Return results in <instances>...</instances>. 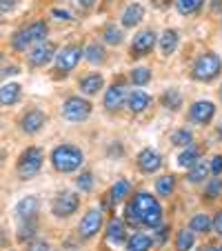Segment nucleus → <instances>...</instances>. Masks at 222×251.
I'll list each match as a JSON object with an SVG mask.
<instances>
[{"label":"nucleus","mask_w":222,"mask_h":251,"mask_svg":"<svg viewBox=\"0 0 222 251\" xmlns=\"http://www.w3.org/2000/svg\"><path fill=\"white\" fill-rule=\"evenodd\" d=\"M45 123H47V116H45L40 109H31V111H27V114L23 116L20 127H23L25 133H38L40 129L45 127Z\"/></svg>","instance_id":"nucleus-14"},{"label":"nucleus","mask_w":222,"mask_h":251,"mask_svg":"<svg viewBox=\"0 0 222 251\" xmlns=\"http://www.w3.org/2000/svg\"><path fill=\"white\" fill-rule=\"evenodd\" d=\"M131 82L138 87H145L147 82L151 80V69H147V67H136V69L131 71Z\"/></svg>","instance_id":"nucleus-33"},{"label":"nucleus","mask_w":222,"mask_h":251,"mask_svg":"<svg viewBox=\"0 0 222 251\" xmlns=\"http://www.w3.org/2000/svg\"><path fill=\"white\" fill-rule=\"evenodd\" d=\"M162 104L171 111H178L180 107H182V96H180L175 89H169L165 96H162Z\"/></svg>","instance_id":"nucleus-32"},{"label":"nucleus","mask_w":222,"mask_h":251,"mask_svg":"<svg viewBox=\"0 0 222 251\" xmlns=\"http://www.w3.org/2000/svg\"><path fill=\"white\" fill-rule=\"evenodd\" d=\"M220 251H222V249H220Z\"/></svg>","instance_id":"nucleus-51"},{"label":"nucleus","mask_w":222,"mask_h":251,"mask_svg":"<svg viewBox=\"0 0 222 251\" xmlns=\"http://www.w3.org/2000/svg\"><path fill=\"white\" fill-rule=\"evenodd\" d=\"M107 240L111 242V245H116V247H120V245H124V242H127V227H124L123 220L114 218L111 223H109V227H107Z\"/></svg>","instance_id":"nucleus-18"},{"label":"nucleus","mask_w":222,"mask_h":251,"mask_svg":"<svg viewBox=\"0 0 222 251\" xmlns=\"http://www.w3.org/2000/svg\"><path fill=\"white\" fill-rule=\"evenodd\" d=\"M171 142L178 145V147H189L191 142H194V133L189 129H178V131L171 136Z\"/></svg>","instance_id":"nucleus-34"},{"label":"nucleus","mask_w":222,"mask_h":251,"mask_svg":"<svg viewBox=\"0 0 222 251\" xmlns=\"http://www.w3.org/2000/svg\"><path fill=\"white\" fill-rule=\"evenodd\" d=\"M78 87H80V91L85 96H96L104 87V78H102V74H89V76L80 78Z\"/></svg>","instance_id":"nucleus-19"},{"label":"nucleus","mask_w":222,"mask_h":251,"mask_svg":"<svg viewBox=\"0 0 222 251\" xmlns=\"http://www.w3.org/2000/svg\"><path fill=\"white\" fill-rule=\"evenodd\" d=\"M151 2H153L156 7H167V5L171 2V0H151Z\"/></svg>","instance_id":"nucleus-45"},{"label":"nucleus","mask_w":222,"mask_h":251,"mask_svg":"<svg viewBox=\"0 0 222 251\" xmlns=\"http://www.w3.org/2000/svg\"><path fill=\"white\" fill-rule=\"evenodd\" d=\"M124 100H127V89L123 85H114L104 94V107H107V111H116L124 104Z\"/></svg>","instance_id":"nucleus-15"},{"label":"nucleus","mask_w":222,"mask_h":251,"mask_svg":"<svg viewBox=\"0 0 222 251\" xmlns=\"http://www.w3.org/2000/svg\"><path fill=\"white\" fill-rule=\"evenodd\" d=\"M62 116L69 123H82L91 116V102L87 98H80V96H71L62 104Z\"/></svg>","instance_id":"nucleus-6"},{"label":"nucleus","mask_w":222,"mask_h":251,"mask_svg":"<svg viewBox=\"0 0 222 251\" xmlns=\"http://www.w3.org/2000/svg\"><path fill=\"white\" fill-rule=\"evenodd\" d=\"M198 160H200L198 149H194V147L189 145V147H187V149H184V151L178 156V167H182V169H191V167H194Z\"/></svg>","instance_id":"nucleus-27"},{"label":"nucleus","mask_w":222,"mask_h":251,"mask_svg":"<svg viewBox=\"0 0 222 251\" xmlns=\"http://www.w3.org/2000/svg\"><path fill=\"white\" fill-rule=\"evenodd\" d=\"M102 227V211L100 209H89L85 213V218L80 220V227H78V233H80L82 240H91L96 233Z\"/></svg>","instance_id":"nucleus-9"},{"label":"nucleus","mask_w":222,"mask_h":251,"mask_svg":"<svg viewBox=\"0 0 222 251\" xmlns=\"http://www.w3.org/2000/svg\"><path fill=\"white\" fill-rule=\"evenodd\" d=\"M53 56H56V45L43 40V43L31 47V51H29V62H31L33 67H45L53 60Z\"/></svg>","instance_id":"nucleus-11"},{"label":"nucleus","mask_w":222,"mask_h":251,"mask_svg":"<svg viewBox=\"0 0 222 251\" xmlns=\"http://www.w3.org/2000/svg\"><path fill=\"white\" fill-rule=\"evenodd\" d=\"M38 207H40L38 198H36V196H27V198H23L18 204H16V213H18L20 220H23V218H31V216H36V213H38Z\"/></svg>","instance_id":"nucleus-21"},{"label":"nucleus","mask_w":222,"mask_h":251,"mask_svg":"<svg viewBox=\"0 0 222 251\" xmlns=\"http://www.w3.org/2000/svg\"><path fill=\"white\" fill-rule=\"evenodd\" d=\"M94 2H96V0H78V5H80V7H85V9H89V7H94Z\"/></svg>","instance_id":"nucleus-44"},{"label":"nucleus","mask_w":222,"mask_h":251,"mask_svg":"<svg viewBox=\"0 0 222 251\" xmlns=\"http://www.w3.org/2000/svg\"><path fill=\"white\" fill-rule=\"evenodd\" d=\"M220 133H222V131H220Z\"/></svg>","instance_id":"nucleus-52"},{"label":"nucleus","mask_w":222,"mask_h":251,"mask_svg":"<svg viewBox=\"0 0 222 251\" xmlns=\"http://www.w3.org/2000/svg\"><path fill=\"white\" fill-rule=\"evenodd\" d=\"M189 229L194 233H209L211 231V218H209L207 213H196L189 223Z\"/></svg>","instance_id":"nucleus-25"},{"label":"nucleus","mask_w":222,"mask_h":251,"mask_svg":"<svg viewBox=\"0 0 222 251\" xmlns=\"http://www.w3.org/2000/svg\"><path fill=\"white\" fill-rule=\"evenodd\" d=\"M129 191H131V185H129V180L120 178V180H116V185L111 187V194H109V198H111V202H114V204H120L129 196Z\"/></svg>","instance_id":"nucleus-24"},{"label":"nucleus","mask_w":222,"mask_h":251,"mask_svg":"<svg viewBox=\"0 0 222 251\" xmlns=\"http://www.w3.org/2000/svg\"><path fill=\"white\" fill-rule=\"evenodd\" d=\"M189 116H191V120H194V123L209 125L213 120V116H216V104H213L211 100H198V102L191 104Z\"/></svg>","instance_id":"nucleus-12"},{"label":"nucleus","mask_w":222,"mask_h":251,"mask_svg":"<svg viewBox=\"0 0 222 251\" xmlns=\"http://www.w3.org/2000/svg\"><path fill=\"white\" fill-rule=\"evenodd\" d=\"M156 191H158V196L169 198V196L175 191V176H162V178H158L156 180Z\"/></svg>","instance_id":"nucleus-28"},{"label":"nucleus","mask_w":222,"mask_h":251,"mask_svg":"<svg viewBox=\"0 0 222 251\" xmlns=\"http://www.w3.org/2000/svg\"><path fill=\"white\" fill-rule=\"evenodd\" d=\"M153 247V240L147 233H133L127 240V249L129 251H149Z\"/></svg>","instance_id":"nucleus-23"},{"label":"nucleus","mask_w":222,"mask_h":251,"mask_svg":"<svg viewBox=\"0 0 222 251\" xmlns=\"http://www.w3.org/2000/svg\"><path fill=\"white\" fill-rule=\"evenodd\" d=\"M27 251H51V247H49L45 240H36V242H31V245H29Z\"/></svg>","instance_id":"nucleus-41"},{"label":"nucleus","mask_w":222,"mask_h":251,"mask_svg":"<svg viewBox=\"0 0 222 251\" xmlns=\"http://www.w3.org/2000/svg\"><path fill=\"white\" fill-rule=\"evenodd\" d=\"M142 18H145V7L133 2V5H129L127 9L123 11V27H127V29L138 27V25L142 23Z\"/></svg>","instance_id":"nucleus-20"},{"label":"nucleus","mask_w":222,"mask_h":251,"mask_svg":"<svg viewBox=\"0 0 222 251\" xmlns=\"http://www.w3.org/2000/svg\"><path fill=\"white\" fill-rule=\"evenodd\" d=\"M80 207V196H76L74 191H65L60 194L51 204V211L56 218H69L71 213H76Z\"/></svg>","instance_id":"nucleus-8"},{"label":"nucleus","mask_w":222,"mask_h":251,"mask_svg":"<svg viewBox=\"0 0 222 251\" xmlns=\"http://www.w3.org/2000/svg\"><path fill=\"white\" fill-rule=\"evenodd\" d=\"M220 98H222V89H220Z\"/></svg>","instance_id":"nucleus-48"},{"label":"nucleus","mask_w":222,"mask_h":251,"mask_svg":"<svg viewBox=\"0 0 222 251\" xmlns=\"http://www.w3.org/2000/svg\"><path fill=\"white\" fill-rule=\"evenodd\" d=\"M204 251H220V249H218V247H207Z\"/></svg>","instance_id":"nucleus-46"},{"label":"nucleus","mask_w":222,"mask_h":251,"mask_svg":"<svg viewBox=\"0 0 222 251\" xmlns=\"http://www.w3.org/2000/svg\"><path fill=\"white\" fill-rule=\"evenodd\" d=\"M51 14L56 16L58 20H74V16H71L67 9H51Z\"/></svg>","instance_id":"nucleus-43"},{"label":"nucleus","mask_w":222,"mask_h":251,"mask_svg":"<svg viewBox=\"0 0 222 251\" xmlns=\"http://www.w3.org/2000/svg\"><path fill=\"white\" fill-rule=\"evenodd\" d=\"M33 233H36V216H31V218H23L18 238L20 240H27V238H31Z\"/></svg>","instance_id":"nucleus-35"},{"label":"nucleus","mask_w":222,"mask_h":251,"mask_svg":"<svg viewBox=\"0 0 222 251\" xmlns=\"http://www.w3.org/2000/svg\"><path fill=\"white\" fill-rule=\"evenodd\" d=\"M209 176V167L204 165V162H196L194 167L189 169V182H194V185H198V182H202L204 178Z\"/></svg>","instance_id":"nucleus-31"},{"label":"nucleus","mask_w":222,"mask_h":251,"mask_svg":"<svg viewBox=\"0 0 222 251\" xmlns=\"http://www.w3.org/2000/svg\"><path fill=\"white\" fill-rule=\"evenodd\" d=\"M45 38H47V25L45 23H33V25H29V27L20 29V31L14 36L11 45H14L16 51H27V47L43 43Z\"/></svg>","instance_id":"nucleus-4"},{"label":"nucleus","mask_w":222,"mask_h":251,"mask_svg":"<svg viewBox=\"0 0 222 251\" xmlns=\"http://www.w3.org/2000/svg\"><path fill=\"white\" fill-rule=\"evenodd\" d=\"M23 96V87L18 82H5L0 87V107H11L16 104Z\"/></svg>","instance_id":"nucleus-16"},{"label":"nucleus","mask_w":222,"mask_h":251,"mask_svg":"<svg viewBox=\"0 0 222 251\" xmlns=\"http://www.w3.org/2000/svg\"><path fill=\"white\" fill-rule=\"evenodd\" d=\"M85 58L91 62V65H100V62H104V47L98 43H91L89 47L85 49Z\"/></svg>","instance_id":"nucleus-30"},{"label":"nucleus","mask_w":222,"mask_h":251,"mask_svg":"<svg viewBox=\"0 0 222 251\" xmlns=\"http://www.w3.org/2000/svg\"><path fill=\"white\" fill-rule=\"evenodd\" d=\"M0 58H2V56H0Z\"/></svg>","instance_id":"nucleus-50"},{"label":"nucleus","mask_w":222,"mask_h":251,"mask_svg":"<svg viewBox=\"0 0 222 251\" xmlns=\"http://www.w3.org/2000/svg\"><path fill=\"white\" fill-rule=\"evenodd\" d=\"M211 229L218 233V236H222V211H218L216 218L211 220Z\"/></svg>","instance_id":"nucleus-42"},{"label":"nucleus","mask_w":222,"mask_h":251,"mask_svg":"<svg viewBox=\"0 0 222 251\" xmlns=\"http://www.w3.org/2000/svg\"><path fill=\"white\" fill-rule=\"evenodd\" d=\"M209 174H213V176L222 174V156H213L211 165H209Z\"/></svg>","instance_id":"nucleus-39"},{"label":"nucleus","mask_w":222,"mask_h":251,"mask_svg":"<svg viewBox=\"0 0 222 251\" xmlns=\"http://www.w3.org/2000/svg\"><path fill=\"white\" fill-rule=\"evenodd\" d=\"M56 67L58 71H62V74H69V71H74L78 67V62L85 58V49L80 47V45H67V47H62L60 51H56Z\"/></svg>","instance_id":"nucleus-7"},{"label":"nucleus","mask_w":222,"mask_h":251,"mask_svg":"<svg viewBox=\"0 0 222 251\" xmlns=\"http://www.w3.org/2000/svg\"><path fill=\"white\" fill-rule=\"evenodd\" d=\"M204 5V0H175V9L182 16H191L196 11H200V7Z\"/></svg>","instance_id":"nucleus-29"},{"label":"nucleus","mask_w":222,"mask_h":251,"mask_svg":"<svg viewBox=\"0 0 222 251\" xmlns=\"http://www.w3.org/2000/svg\"><path fill=\"white\" fill-rule=\"evenodd\" d=\"M178 43H180L178 31H175V29H165L160 36V51L165 53V56H171V53L178 49Z\"/></svg>","instance_id":"nucleus-22"},{"label":"nucleus","mask_w":222,"mask_h":251,"mask_svg":"<svg viewBox=\"0 0 222 251\" xmlns=\"http://www.w3.org/2000/svg\"><path fill=\"white\" fill-rule=\"evenodd\" d=\"M156 47V33L151 29H145V31L136 33L131 40V56L133 58H142L147 53H151V49Z\"/></svg>","instance_id":"nucleus-10"},{"label":"nucleus","mask_w":222,"mask_h":251,"mask_svg":"<svg viewBox=\"0 0 222 251\" xmlns=\"http://www.w3.org/2000/svg\"><path fill=\"white\" fill-rule=\"evenodd\" d=\"M194 242H196V233L191 231V229H182V231H178V236H175V249L178 251H191Z\"/></svg>","instance_id":"nucleus-26"},{"label":"nucleus","mask_w":222,"mask_h":251,"mask_svg":"<svg viewBox=\"0 0 222 251\" xmlns=\"http://www.w3.org/2000/svg\"><path fill=\"white\" fill-rule=\"evenodd\" d=\"M213 7L218 9V7H220V0H213Z\"/></svg>","instance_id":"nucleus-47"},{"label":"nucleus","mask_w":222,"mask_h":251,"mask_svg":"<svg viewBox=\"0 0 222 251\" xmlns=\"http://www.w3.org/2000/svg\"><path fill=\"white\" fill-rule=\"evenodd\" d=\"M85 162V153L80 147L76 145H58L51 151V165L56 171L60 174H71V171H78Z\"/></svg>","instance_id":"nucleus-2"},{"label":"nucleus","mask_w":222,"mask_h":251,"mask_svg":"<svg viewBox=\"0 0 222 251\" xmlns=\"http://www.w3.org/2000/svg\"><path fill=\"white\" fill-rule=\"evenodd\" d=\"M0 160H2V156H0Z\"/></svg>","instance_id":"nucleus-49"},{"label":"nucleus","mask_w":222,"mask_h":251,"mask_svg":"<svg viewBox=\"0 0 222 251\" xmlns=\"http://www.w3.org/2000/svg\"><path fill=\"white\" fill-rule=\"evenodd\" d=\"M158 231H156V242L158 245H165V240H167V236H169V227H160L158 225Z\"/></svg>","instance_id":"nucleus-40"},{"label":"nucleus","mask_w":222,"mask_h":251,"mask_svg":"<svg viewBox=\"0 0 222 251\" xmlns=\"http://www.w3.org/2000/svg\"><path fill=\"white\" fill-rule=\"evenodd\" d=\"M220 191H222V178H213V180L209 182V187H207V196L209 198H218Z\"/></svg>","instance_id":"nucleus-38"},{"label":"nucleus","mask_w":222,"mask_h":251,"mask_svg":"<svg viewBox=\"0 0 222 251\" xmlns=\"http://www.w3.org/2000/svg\"><path fill=\"white\" fill-rule=\"evenodd\" d=\"M138 167H140L142 174H156L162 167V156L156 149H142L138 153Z\"/></svg>","instance_id":"nucleus-13"},{"label":"nucleus","mask_w":222,"mask_h":251,"mask_svg":"<svg viewBox=\"0 0 222 251\" xmlns=\"http://www.w3.org/2000/svg\"><path fill=\"white\" fill-rule=\"evenodd\" d=\"M149 104H151V96L147 94V91L136 89V91H131V94L127 96V107H129L131 114H142Z\"/></svg>","instance_id":"nucleus-17"},{"label":"nucleus","mask_w":222,"mask_h":251,"mask_svg":"<svg viewBox=\"0 0 222 251\" xmlns=\"http://www.w3.org/2000/svg\"><path fill=\"white\" fill-rule=\"evenodd\" d=\"M222 71V60L218 53H202L198 60L194 62V69H191V76L194 80L200 82H211L213 78H218V74Z\"/></svg>","instance_id":"nucleus-3"},{"label":"nucleus","mask_w":222,"mask_h":251,"mask_svg":"<svg viewBox=\"0 0 222 251\" xmlns=\"http://www.w3.org/2000/svg\"><path fill=\"white\" fill-rule=\"evenodd\" d=\"M104 43H109V45H120L123 43V31L120 29H116L114 25H109L107 29H104Z\"/></svg>","instance_id":"nucleus-36"},{"label":"nucleus","mask_w":222,"mask_h":251,"mask_svg":"<svg viewBox=\"0 0 222 251\" xmlns=\"http://www.w3.org/2000/svg\"><path fill=\"white\" fill-rule=\"evenodd\" d=\"M127 223L131 227H149V229H156L158 225L162 223V207L158 202L156 196L147 194H136L133 200L127 204Z\"/></svg>","instance_id":"nucleus-1"},{"label":"nucleus","mask_w":222,"mask_h":251,"mask_svg":"<svg viewBox=\"0 0 222 251\" xmlns=\"http://www.w3.org/2000/svg\"><path fill=\"white\" fill-rule=\"evenodd\" d=\"M43 160H45L43 149L29 147L27 151H23V156H20V160H18V176L23 180L33 178V176L40 171V167H43Z\"/></svg>","instance_id":"nucleus-5"},{"label":"nucleus","mask_w":222,"mask_h":251,"mask_svg":"<svg viewBox=\"0 0 222 251\" xmlns=\"http://www.w3.org/2000/svg\"><path fill=\"white\" fill-rule=\"evenodd\" d=\"M78 189L80 191H91V187H94V176L87 171V174H80L78 176V180H76Z\"/></svg>","instance_id":"nucleus-37"}]
</instances>
